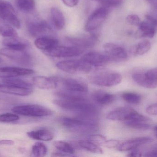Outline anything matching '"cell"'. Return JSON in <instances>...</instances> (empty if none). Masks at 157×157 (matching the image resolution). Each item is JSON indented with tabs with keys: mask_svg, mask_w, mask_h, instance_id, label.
<instances>
[{
	"mask_svg": "<svg viewBox=\"0 0 157 157\" xmlns=\"http://www.w3.org/2000/svg\"><path fill=\"white\" fill-rule=\"evenodd\" d=\"M58 99L53 103L61 108L76 113L78 118L96 120L97 107L86 99L80 93L63 90L56 92Z\"/></svg>",
	"mask_w": 157,
	"mask_h": 157,
	"instance_id": "obj_1",
	"label": "cell"
},
{
	"mask_svg": "<svg viewBox=\"0 0 157 157\" xmlns=\"http://www.w3.org/2000/svg\"><path fill=\"white\" fill-rule=\"evenodd\" d=\"M63 126L68 131L77 134H88L98 131L96 121L82 118H63L61 120Z\"/></svg>",
	"mask_w": 157,
	"mask_h": 157,
	"instance_id": "obj_2",
	"label": "cell"
},
{
	"mask_svg": "<svg viewBox=\"0 0 157 157\" xmlns=\"http://www.w3.org/2000/svg\"><path fill=\"white\" fill-rule=\"evenodd\" d=\"M107 118L111 120L124 122L135 120L147 122L151 120L150 118L140 114L133 109L128 107H121L110 112L107 114Z\"/></svg>",
	"mask_w": 157,
	"mask_h": 157,
	"instance_id": "obj_3",
	"label": "cell"
},
{
	"mask_svg": "<svg viewBox=\"0 0 157 157\" xmlns=\"http://www.w3.org/2000/svg\"><path fill=\"white\" fill-rule=\"evenodd\" d=\"M59 70L71 74H86L92 70V66L81 60H71L61 61L56 64Z\"/></svg>",
	"mask_w": 157,
	"mask_h": 157,
	"instance_id": "obj_4",
	"label": "cell"
},
{
	"mask_svg": "<svg viewBox=\"0 0 157 157\" xmlns=\"http://www.w3.org/2000/svg\"><path fill=\"white\" fill-rule=\"evenodd\" d=\"M122 77L120 73L107 71L96 73L90 77V82L100 86L112 87L119 84Z\"/></svg>",
	"mask_w": 157,
	"mask_h": 157,
	"instance_id": "obj_5",
	"label": "cell"
},
{
	"mask_svg": "<svg viewBox=\"0 0 157 157\" xmlns=\"http://www.w3.org/2000/svg\"><path fill=\"white\" fill-rule=\"evenodd\" d=\"M14 113L22 116L32 117H44L52 115L51 110L46 107L38 105H25L16 106L12 108Z\"/></svg>",
	"mask_w": 157,
	"mask_h": 157,
	"instance_id": "obj_6",
	"label": "cell"
},
{
	"mask_svg": "<svg viewBox=\"0 0 157 157\" xmlns=\"http://www.w3.org/2000/svg\"><path fill=\"white\" fill-rule=\"evenodd\" d=\"M109 11L110 9L102 6L96 9L90 15L86 22V31L91 32L99 28L107 19Z\"/></svg>",
	"mask_w": 157,
	"mask_h": 157,
	"instance_id": "obj_7",
	"label": "cell"
},
{
	"mask_svg": "<svg viewBox=\"0 0 157 157\" xmlns=\"http://www.w3.org/2000/svg\"><path fill=\"white\" fill-rule=\"evenodd\" d=\"M84 52L83 49L75 46H59L43 52L48 56L56 58H70L75 57L82 54Z\"/></svg>",
	"mask_w": 157,
	"mask_h": 157,
	"instance_id": "obj_8",
	"label": "cell"
},
{
	"mask_svg": "<svg viewBox=\"0 0 157 157\" xmlns=\"http://www.w3.org/2000/svg\"><path fill=\"white\" fill-rule=\"evenodd\" d=\"M0 18L11 24L14 27L19 29L21 26L14 8L9 2L0 0Z\"/></svg>",
	"mask_w": 157,
	"mask_h": 157,
	"instance_id": "obj_9",
	"label": "cell"
},
{
	"mask_svg": "<svg viewBox=\"0 0 157 157\" xmlns=\"http://www.w3.org/2000/svg\"><path fill=\"white\" fill-rule=\"evenodd\" d=\"M104 53L109 56L111 61L121 62L127 60L128 54L125 49L113 42L103 44Z\"/></svg>",
	"mask_w": 157,
	"mask_h": 157,
	"instance_id": "obj_10",
	"label": "cell"
},
{
	"mask_svg": "<svg viewBox=\"0 0 157 157\" xmlns=\"http://www.w3.org/2000/svg\"><path fill=\"white\" fill-rule=\"evenodd\" d=\"M59 85L61 84L64 90L83 93L87 92L88 90L87 85L85 82L78 79L73 78H60L58 77Z\"/></svg>",
	"mask_w": 157,
	"mask_h": 157,
	"instance_id": "obj_11",
	"label": "cell"
},
{
	"mask_svg": "<svg viewBox=\"0 0 157 157\" xmlns=\"http://www.w3.org/2000/svg\"><path fill=\"white\" fill-rule=\"evenodd\" d=\"M0 54L17 63L25 65L30 62V56L26 52V50L13 49L5 47L0 50Z\"/></svg>",
	"mask_w": 157,
	"mask_h": 157,
	"instance_id": "obj_12",
	"label": "cell"
},
{
	"mask_svg": "<svg viewBox=\"0 0 157 157\" xmlns=\"http://www.w3.org/2000/svg\"><path fill=\"white\" fill-rule=\"evenodd\" d=\"M81 59L94 67H101L111 62L109 57L105 53L98 52H90L85 53Z\"/></svg>",
	"mask_w": 157,
	"mask_h": 157,
	"instance_id": "obj_13",
	"label": "cell"
},
{
	"mask_svg": "<svg viewBox=\"0 0 157 157\" xmlns=\"http://www.w3.org/2000/svg\"><path fill=\"white\" fill-rule=\"evenodd\" d=\"M66 40L72 46L80 49L93 47L98 42V37L95 34L82 36L80 37H67Z\"/></svg>",
	"mask_w": 157,
	"mask_h": 157,
	"instance_id": "obj_14",
	"label": "cell"
},
{
	"mask_svg": "<svg viewBox=\"0 0 157 157\" xmlns=\"http://www.w3.org/2000/svg\"><path fill=\"white\" fill-rule=\"evenodd\" d=\"M32 69L18 67H4L0 68V78H6L29 75L34 73Z\"/></svg>",
	"mask_w": 157,
	"mask_h": 157,
	"instance_id": "obj_15",
	"label": "cell"
},
{
	"mask_svg": "<svg viewBox=\"0 0 157 157\" xmlns=\"http://www.w3.org/2000/svg\"><path fill=\"white\" fill-rule=\"evenodd\" d=\"M33 83L36 87L43 90L55 89L59 86L58 77H47L45 76L35 77H33Z\"/></svg>",
	"mask_w": 157,
	"mask_h": 157,
	"instance_id": "obj_16",
	"label": "cell"
},
{
	"mask_svg": "<svg viewBox=\"0 0 157 157\" xmlns=\"http://www.w3.org/2000/svg\"><path fill=\"white\" fill-rule=\"evenodd\" d=\"M27 27L29 34L35 37L44 35L51 30V28L48 23L45 20L30 22Z\"/></svg>",
	"mask_w": 157,
	"mask_h": 157,
	"instance_id": "obj_17",
	"label": "cell"
},
{
	"mask_svg": "<svg viewBox=\"0 0 157 157\" xmlns=\"http://www.w3.org/2000/svg\"><path fill=\"white\" fill-rule=\"evenodd\" d=\"M153 141L154 140L152 138L149 137H144L135 138L121 143L117 148L120 151L134 150L140 146L152 143Z\"/></svg>",
	"mask_w": 157,
	"mask_h": 157,
	"instance_id": "obj_18",
	"label": "cell"
},
{
	"mask_svg": "<svg viewBox=\"0 0 157 157\" xmlns=\"http://www.w3.org/2000/svg\"><path fill=\"white\" fill-rule=\"evenodd\" d=\"M132 77L140 86L147 88H157V80L150 77L146 73H136L133 74Z\"/></svg>",
	"mask_w": 157,
	"mask_h": 157,
	"instance_id": "obj_19",
	"label": "cell"
},
{
	"mask_svg": "<svg viewBox=\"0 0 157 157\" xmlns=\"http://www.w3.org/2000/svg\"><path fill=\"white\" fill-rule=\"evenodd\" d=\"M59 43L57 39L46 36L38 37L34 41L35 46L43 52L54 48L59 45Z\"/></svg>",
	"mask_w": 157,
	"mask_h": 157,
	"instance_id": "obj_20",
	"label": "cell"
},
{
	"mask_svg": "<svg viewBox=\"0 0 157 157\" xmlns=\"http://www.w3.org/2000/svg\"><path fill=\"white\" fill-rule=\"evenodd\" d=\"M0 92L9 95L25 96L31 95L33 92L32 88L19 87L9 85L1 84L0 85Z\"/></svg>",
	"mask_w": 157,
	"mask_h": 157,
	"instance_id": "obj_21",
	"label": "cell"
},
{
	"mask_svg": "<svg viewBox=\"0 0 157 157\" xmlns=\"http://www.w3.org/2000/svg\"><path fill=\"white\" fill-rule=\"evenodd\" d=\"M92 99L99 105L106 106L111 104L115 100L113 94L102 90H97L92 93Z\"/></svg>",
	"mask_w": 157,
	"mask_h": 157,
	"instance_id": "obj_22",
	"label": "cell"
},
{
	"mask_svg": "<svg viewBox=\"0 0 157 157\" xmlns=\"http://www.w3.org/2000/svg\"><path fill=\"white\" fill-rule=\"evenodd\" d=\"M27 135L29 138L33 140L45 142L51 141L54 137V134L52 131L45 128L28 132L27 133Z\"/></svg>",
	"mask_w": 157,
	"mask_h": 157,
	"instance_id": "obj_23",
	"label": "cell"
},
{
	"mask_svg": "<svg viewBox=\"0 0 157 157\" xmlns=\"http://www.w3.org/2000/svg\"><path fill=\"white\" fill-rule=\"evenodd\" d=\"M138 27L139 29L135 34L136 37L152 38L155 36L156 29L147 21L141 22Z\"/></svg>",
	"mask_w": 157,
	"mask_h": 157,
	"instance_id": "obj_24",
	"label": "cell"
},
{
	"mask_svg": "<svg viewBox=\"0 0 157 157\" xmlns=\"http://www.w3.org/2000/svg\"><path fill=\"white\" fill-rule=\"evenodd\" d=\"M51 19L56 29L61 30L65 26V18L63 13L57 7H52L50 11Z\"/></svg>",
	"mask_w": 157,
	"mask_h": 157,
	"instance_id": "obj_25",
	"label": "cell"
},
{
	"mask_svg": "<svg viewBox=\"0 0 157 157\" xmlns=\"http://www.w3.org/2000/svg\"><path fill=\"white\" fill-rule=\"evenodd\" d=\"M3 44L6 48L21 50H25L28 47V44L25 41L17 37L6 38L3 41Z\"/></svg>",
	"mask_w": 157,
	"mask_h": 157,
	"instance_id": "obj_26",
	"label": "cell"
},
{
	"mask_svg": "<svg viewBox=\"0 0 157 157\" xmlns=\"http://www.w3.org/2000/svg\"><path fill=\"white\" fill-rule=\"evenodd\" d=\"M78 145L82 149L91 153H96V154L103 153L102 149L98 146V144L89 139L78 141Z\"/></svg>",
	"mask_w": 157,
	"mask_h": 157,
	"instance_id": "obj_27",
	"label": "cell"
},
{
	"mask_svg": "<svg viewBox=\"0 0 157 157\" xmlns=\"http://www.w3.org/2000/svg\"><path fill=\"white\" fill-rule=\"evenodd\" d=\"M2 82L4 84L25 88H32V87H33L32 84L30 83L27 81H24L22 79L16 78V77L4 78L3 79Z\"/></svg>",
	"mask_w": 157,
	"mask_h": 157,
	"instance_id": "obj_28",
	"label": "cell"
},
{
	"mask_svg": "<svg viewBox=\"0 0 157 157\" xmlns=\"http://www.w3.org/2000/svg\"><path fill=\"white\" fill-rule=\"evenodd\" d=\"M151 49V43L148 41H144L132 47L131 52L135 55H142L147 53Z\"/></svg>",
	"mask_w": 157,
	"mask_h": 157,
	"instance_id": "obj_29",
	"label": "cell"
},
{
	"mask_svg": "<svg viewBox=\"0 0 157 157\" xmlns=\"http://www.w3.org/2000/svg\"><path fill=\"white\" fill-rule=\"evenodd\" d=\"M53 145L56 149L65 155H72L75 153L74 148L72 146L66 142L62 141H56L54 142Z\"/></svg>",
	"mask_w": 157,
	"mask_h": 157,
	"instance_id": "obj_30",
	"label": "cell"
},
{
	"mask_svg": "<svg viewBox=\"0 0 157 157\" xmlns=\"http://www.w3.org/2000/svg\"><path fill=\"white\" fill-rule=\"evenodd\" d=\"M17 7L25 12L32 11L35 7V0H17Z\"/></svg>",
	"mask_w": 157,
	"mask_h": 157,
	"instance_id": "obj_31",
	"label": "cell"
},
{
	"mask_svg": "<svg viewBox=\"0 0 157 157\" xmlns=\"http://www.w3.org/2000/svg\"><path fill=\"white\" fill-rule=\"evenodd\" d=\"M121 96L124 101L131 104L137 105L142 101L141 96L133 92H125L122 94Z\"/></svg>",
	"mask_w": 157,
	"mask_h": 157,
	"instance_id": "obj_32",
	"label": "cell"
},
{
	"mask_svg": "<svg viewBox=\"0 0 157 157\" xmlns=\"http://www.w3.org/2000/svg\"><path fill=\"white\" fill-rule=\"evenodd\" d=\"M48 153L47 146L43 143H36L32 147V154L35 157L45 156Z\"/></svg>",
	"mask_w": 157,
	"mask_h": 157,
	"instance_id": "obj_33",
	"label": "cell"
},
{
	"mask_svg": "<svg viewBox=\"0 0 157 157\" xmlns=\"http://www.w3.org/2000/svg\"><path fill=\"white\" fill-rule=\"evenodd\" d=\"M126 126L132 129L141 131H146L150 129V125L147 122L139 121L129 120L124 122Z\"/></svg>",
	"mask_w": 157,
	"mask_h": 157,
	"instance_id": "obj_34",
	"label": "cell"
},
{
	"mask_svg": "<svg viewBox=\"0 0 157 157\" xmlns=\"http://www.w3.org/2000/svg\"><path fill=\"white\" fill-rule=\"evenodd\" d=\"M0 34L6 38L18 37L17 31L13 27L8 25H4L0 26Z\"/></svg>",
	"mask_w": 157,
	"mask_h": 157,
	"instance_id": "obj_35",
	"label": "cell"
},
{
	"mask_svg": "<svg viewBox=\"0 0 157 157\" xmlns=\"http://www.w3.org/2000/svg\"><path fill=\"white\" fill-rule=\"evenodd\" d=\"M18 115L16 113H6L0 114V122L4 123L13 122L19 120Z\"/></svg>",
	"mask_w": 157,
	"mask_h": 157,
	"instance_id": "obj_36",
	"label": "cell"
},
{
	"mask_svg": "<svg viewBox=\"0 0 157 157\" xmlns=\"http://www.w3.org/2000/svg\"><path fill=\"white\" fill-rule=\"evenodd\" d=\"M123 0H102L101 5L108 9L119 7L123 3Z\"/></svg>",
	"mask_w": 157,
	"mask_h": 157,
	"instance_id": "obj_37",
	"label": "cell"
},
{
	"mask_svg": "<svg viewBox=\"0 0 157 157\" xmlns=\"http://www.w3.org/2000/svg\"><path fill=\"white\" fill-rule=\"evenodd\" d=\"M126 19L127 23L132 26H138L141 23L140 18L137 15H129L127 16Z\"/></svg>",
	"mask_w": 157,
	"mask_h": 157,
	"instance_id": "obj_38",
	"label": "cell"
},
{
	"mask_svg": "<svg viewBox=\"0 0 157 157\" xmlns=\"http://www.w3.org/2000/svg\"><path fill=\"white\" fill-rule=\"evenodd\" d=\"M89 140L98 145H103L107 141L106 137L101 135H94L89 137Z\"/></svg>",
	"mask_w": 157,
	"mask_h": 157,
	"instance_id": "obj_39",
	"label": "cell"
},
{
	"mask_svg": "<svg viewBox=\"0 0 157 157\" xmlns=\"http://www.w3.org/2000/svg\"><path fill=\"white\" fill-rule=\"evenodd\" d=\"M121 143L120 141L116 140H110L106 141L103 144V145L108 148H117Z\"/></svg>",
	"mask_w": 157,
	"mask_h": 157,
	"instance_id": "obj_40",
	"label": "cell"
},
{
	"mask_svg": "<svg viewBox=\"0 0 157 157\" xmlns=\"http://www.w3.org/2000/svg\"><path fill=\"white\" fill-rule=\"evenodd\" d=\"M146 111L149 115H157V103L148 106L147 108Z\"/></svg>",
	"mask_w": 157,
	"mask_h": 157,
	"instance_id": "obj_41",
	"label": "cell"
},
{
	"mask_svg": "<svg viewBox=\"0 0 157 157\" xmlns=\"http://www.w3.org/2000/svg\"><path fill=\"white\" fill-rule=\"evenodd\" d=\"M145 18L147 20V22L150 23L155 29H157V19L149 15H146Z\"/></svg>",
	"mask_w": 157,
	"mask_h": 157,
	"instance_id": "obj_42",
	"label": "cell"
},
{
	"mask_svg": "<svg viewBox=\"0 0 157 157\" xmlns=\"http://www.w3.org/2000/svg\"><path fill=\"white\" fill-rule=\"evenodd\" d=\"M63 3L67 6L73 7L78 5V0H62Z\"/></svg>",
	"mask_w": 157,
	"mask_h": 157,
	"instance_id": "obj_43",
	"label": "cell"
},
{
	"mask_svg": "<svg viewBox=\"0 0 157 157\" xmlns=\"http://www.w3.org/2000/svg\"><path fill=\"white\" fill-rule=\"evenodd\" d=\"M146 73L150 77L157 80V67L148 70Z\"/></svg>",
	"mask_w": 157,
	"mask_h": 157,
	"instance_id": "obj_44",
	"label": "cell"
},
{
	"mask_svg": "<svg viewBox=\"0 0 157 157\" xmlns=\"http://www.w3.org/2000/svg\"><path fill=\"white\" fill-rule=\"evenodd\" d=\"M146 157H157V147H155L147 152L145 155Z\"/></svg>",
	"mask_w": 157,
	"mask_h": 157,
	"instance_id": "obj_45",
	"label": "cell"
},
{
	"mask_svg": "<svg viewBox=\"0 0 157 157\" xmlns=\"http://www.w3.org/2000/svg\"><path fill=\"white\" fill-rule=\"evenodd\" d=\"M14 144V142L12 140H4L0 141V145H13Z\"/></svg>",
	"mask_w": 157,
	"mask_h": 157,
	"instance_id": "obj_46",
	"label": "cell"
},
{
	"mask_svg": "<svg viewBox=\"0 0 157 157\" xmlns=\"http://www.w3.org/2000/svg\"><path fill=\"white\" fill-rule=\"evenodd\" d=\"M135 150L131 152V153L128 155V156L129 157H141L142 156V154L139 151L134 149Z\"/></svg>",
	"mask_w": 157,
	"mask_h": 157,
	"instance_id": "obj_47",
	"label": "cell"
},
{
	"mask_svg": "<svg viewBox=\"0 0 157 157\" xmlns=\"http://www.w3.org/2000/svg\"><path fill=\"white\" fill-rule=\"evenodd\" d=\"M155 131L157 132V126L156 127H155Z\"/></svg>",
	"mask_w": 157,
	"mask_h": 157,
	"instance_id": "obj_48",
	"label": "cell"
},
{
	"mask_svg": "<svg viewBox=\"0 0 157 157\" xmlns=\"http://www.w3.org/2000/svg\"><path fill=\"white\" fill-rule=\"evenodd\" d=\"M92 1H102V0H92Z\"/></svg>",
	"mask_w": 157,
	"mask_h": 157,
	"instance_id": "obj_49",
	"label": "cell"
},
{
	"mask_svg": "<svg viewBox=\"0 0 157 157\" xmlns=\"http://www.w3.org/2000/svg\"><path fill=\"white\" fill-rule=\"evenodd\" d=\"M156 138H157V134H156Z\"/></svg>",
	"mask_w": 157,
	"mask_h": 157,
	"instance_id": "obj_50",
	"label": "cell"
},
{
	"mask_svg": "<svg viewBox=\"0 0 157 157\" xmlns=\"http://www.w3.org/2000/svg\"><path fill=\"white\" fill-rule=\"evenodd\" d=\"M1 85V84H0V85Z\"/></svg>",
	"mask_w": 157,
	"mask_h": 157,
	"instance_id": "obj_51",
	"label": "cell"
}]
</instances>
